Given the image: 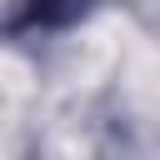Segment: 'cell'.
I'll return each instance as SVG.
<instances>
[{"mask_svg": "<svg viewBox=\"0 0 160 160\" xmlns=\"http://www.w3.org/2000/svg\"><path fill=\"white\" fill-rule=\"evenodd\" d=\"M80 10H85V0H35L30 20H40V25H65V20H75Z\"/></svg>", "mask_w": 160, "mask_h": 160, "instance_id": "cell-1", "label": "cell"}]
</instances>
